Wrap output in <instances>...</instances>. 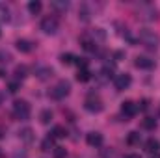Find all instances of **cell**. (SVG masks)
<instances>
[{"instance_id": "1", "label": "cell", "mask_w": 160, "mask_h": 158, "mask_svg": "<svg viewBox=\"0 0 160 158\" xmlns=\"http://www.w3.org/2000/svg\"><path fill=\"white\" fill-rule=\"evenodd\" d=\"M13 117L19 121H26L30 117V104L26 101H15L13 102Z\"/></svg>"}, {"instance_id": "2", "label": "cell", "mask_w": 160, "mask_h": 158, "mask_svg": "<svg viewBox=\"0 0 160 158\" xmlns=\"http://www.w3.org/2000/svg\"><path fill=\"white\" fill-rule=\"evenodd\" d=\"M140 41H142V45H145L147 48H157L158 47V36L153 32V30H147V28H143V30H140Z\"/></svg>"}, {"instance_id": "3", "label": "cell", "mask_w": 160, "mask_h": 158, "mask_svg": "<svg viewBox=\"0 0 160 158\" xmlns=\"http://www.w3.org/2000/svg\"><path fill=\"white\" fill-rule=\"evenodd\" d=\"M69 91H71V84H69L67 80H62V82H58V84L52 87L50 95H52V99L62 101V99H65V97L69 95Z\"/></svg>"}, {"instance_id": "4", "label": "cell", "mask_w": 160, "mask_h": 158, "mask_svg": "<svg viewBox=\"0 0 160 158\" xmlns=\"http://www.w3.org/2000/svg\"><path fill=\"white\" fill-rule=\"evenodd\" d=\"M58 28H60V24H58V19H56V17H45V19L41 21V30H43L45 34H48V36L56 34Z\"/></svg>"}, {"instance_id": "5", "label": "cell", "mask_w": 160, "mask_h": 158, "mask_svg": "<svg viewBox=\"0 0 160 158\" xmlns=\"http://www.w3.org/2000/svg\"><path fill=\"white\" fill-rule=\"evenodd\" d=\"M84 108L88 110V112H91V114H99V112H102V101L101 99H97V97H88L86 99V102H84Z\"/></svg>"}, {"instance_id": "6", "label": "cell", "mask_w": 160, "mask_h": 158, "mask_svg": "<svg viewBox=\"0 0 160 158\" xmlns=\"http://www.w3.org/2000/svg\"><path fill=\"white\" fill-rule=\"evenodd\" d=\"M130 84H132V78H130V75H127V73H121V75H118V77L114 78V86H116L118 91H125Z\"/></svg>"}, {"instance_id": "7", "label": "cell", "mask_w": 160, "mask_h": 158, "mask_svg": "<svg viewBox=\"0 0 160 158\" xmlns=\"http://www.w3.org/2000/svg\"><path fill=\"white\" fill-rule=\"evenodd\" d=\"M121 114H123L125 117H134V116L138 114V104L132 102V101L123 102V104H121Z\"/></svg>"}, {"instance_id": "8", "label": "cell", "mask_w": 160, "mask_h": 158, "mask_svg": "<svg viewBox=\"0 0 160 158\" xmlns=\"http://www.w3.org/2000/svg\"><path fill=\"white\" fill-rule=\"evenodd\" d=\"M34 73H36V77L39 80H48V78H52V75H54L52 67H48V65H36Z\"/></svg>"}, {"instance_id": "9", "label": "cell", "mask_w": 160, "mask_h": 158, "mask_svg": "<svg viewBox=\"0 0 160 158\" xmlns=\"http://www.w3.org/2000/svg\"><path fill=\"white\" fill-rule=\"evenodd\" d=\"M134 65L138 69H153L155 67V62L151 58H147V56H138L136 62H134Z\"/></svg>"}, {"instance_id": "10", "label": "cell", "mask_w": 160, "mask_h": 158, "mask_svg": "<svg viewBox=\"0 0 160 158\" xmlns=\"http://www.w3.org/2000/svg\"><path fill=\"white\" fill-rule=\"evenodd\" d=\"M86 141H88V145H91V147H101V145H102V134H99V132H89V134L86 136Z\"/></svg>"}, {"instance_id": "11", "label": "cell", "mask_w": 160, "mask_h": 158, "mask_svg": "<svg viewBox=\"0 0 160 158\" xmlns=\"http://www.w3.org/2000/svg\"><path fill=\"white\" fill-rule=\"evenodd\" d=\"M19 138H21L24 143H32V141H34V130L28 128V126H24V128L19 130Z\"/></svg>"}, {"instance_id": "12", "label": "cell", "mask_w": 160, "mask_h": 158, "mask_svg": "<svg viewBox=\"0 0 160 158\" xmlns=\"http://www.w3.org/2000/svg\"><path fill=\"white\" fill-rule=\"evenodd\" d=\"M145 151L147 153H155V155H158V151H160V141L158 140H155V138H151V140H147L145 141Z\"/></svg>"}, {"instance_id": "13", "label": "cell", "mask_w": 160, "mask_h": 158, "mask_svg": "<svg viewBox=\"0 0 160 158\" xmlns=\"http://www.w3.org/2000/svg\"><path fill=\"white\" fill-rule=\"evenodd\" d=\"M15 47L21 50V52H30L32 48H34V45L30 43L28 39H17V43H15Z\"/></svg>"}, {"instance_id": "14", "label": "cell", "mask_w": 160, "mask_h": 158, "mask_svg": "<svg viewBox=\"0 0 160 158\" xmlns=\"http://www.w3.org/2000/svg\"><path fill=\"white\" fill-rule=\"evenodd\" d=\"M142 126H143L145 130H155V128H157V119L155 117H145L142 121Z\"/></svg>"}, {"instance_id": "15", "label": "cell", "mask_w": 160, "mask_h": 158, "mask_svg": "<svg viewBox=\"0 0 160 158\" xmlns=\"http://www.w3.org/2000/svg\"><path fill=\"white\" fill-rule=\"evenodd\" d=\"M54 9H58V11H67V7H69V2H65V0H52V4H50Z\"/></svg>"}, {"instance_id": "16", "label": "cell", "mask_w": 160, "mask_h": 158, "mask_svg": "<svg viewBox=\"0 0 160 158\" xmlns=\"http://www.w3.org/2000/svg\"><path fill=\"white\" fill-rule=\"evenodd\" d=\"M60 60H62L63 65H73V63H77V56H75V54H69V52H67V54H62Z\"/></svg>"}, {"instance_id": "17", "label": "cell", "mask_w": 160, "mask_h": 158, "mask_svg": "<svg viewBox=\"0 0 160 158\" xmlns=\"http://www.w3.org/2000/svg\"><path fill=\"white\" fill-rule=\"evenodd\" d=\"M54 149V138L52 136H48V138H45L43 140V143H41V151H52Z\"/></svg>"}, {"instance_id": "18", "label": "cell", "mask_w": 160, "mask_h": 158, "mask_svg": "<svg viewBox=\"0 0 160 158\" xmlns=\"http://www.w3.org/2000/svg\"><path fill=\"white\" fill-rule=\"evenodd\" d=\"M89 15H91V13H89V7H88L86 4H82L80 9H78V17L84 21V22H88V21H89Z\"/></svg>"}, {"instance_id": "19", "label": "cell", "mask_w": 160, "mask_h": 158, "mask_svg": "<svg viewBox=\"0 0 160 158\" xmlns=\"http://www.w3.org/2000/svg\"><path fill=\"white\" fill-rule=\"evenodd\" d=\"M41 2L39 0H32V2H28V11L32 13V15H36V13H39L41 11Z\"/></svg>"}, {"instance_id": "20", "label": "cell", "mask_w": 160, "mask_h": 158, "mask_svg": "<svg viewBox=\"0 0 160 158\" xmlns=\"http://www.w3.org/2000/svg\"><path fill=\"white\" fill-rule=\"evenodd\" d=\"M65 136H67V132H65L63 126H54L52 128V138L54 140H60V138H65Z\"/></svg>"}, {"instance_id": "21", "label": "cell", "mask_w": 160, "mask_h": 158, "mask_svg": "<svg viewBox=\"0 0 160 158\" xmlns=\"http://www.w3.org/2000/svg\"><path fill=\"white\" fill-rule=\"evenodd\" d=\"M39 121L43 125H48V123L52 121V112H50V110H43L39 114Z\"/></svg>"}, {"instance_id": "22", "label": "cell", "mask_w": 160, "mask_h": 158, "mask_svg": "<svg viewBox=\"0 0 160 158\" xmlns=\"http://www.w3.org/2000/svg\"><path fill=\"white\" fill-rule=\"evenodd\" d=\"M89 78H91V73H89L88 69H80L78 75H77V80H78V82H88Z\"/></svg>"}, {"instance_id": "23", "label": "cell", "mask_w": 160, "mask_h": 158, "mask_svg": "<svg viewBox=\"0 0 160 158\" xmlns=\"http://www.w3.org/2000/svg\"><path fill=\"white\" fill-rule=\"evenodd\" d=\"M52 156L54 158H65L67 156L65 147H54V149H52Z\"/></svg>"}, {"instance_id": "24", "label": "cell", "mask_w": 160, "mask_h": 158, "mask_svg": "<svg viewBox=\"0 0 160 158\" xmlns=\"http://www.w3.org/2000/svg\"><path fill=\"white\" fill-rule=\"evenodd\" d=\"M82 47H84L88 52H95V50H97V45H95L93 41H89V39H84V41H82Z\"/></svg>"}, {"instance_id": "25", "label": "cell", "mask_w": 160, "mask_h": 158, "mask_svg": "<svg viewBox=\"0 0 160 158\" xmlns=\"http://www.w3.org/2000/svg\"><path fill=\"white\" fill-rule=\"evenodd\" d=\"M0 19L2 21H9V9L6 4H0Z\"/></svg>"}, {"instance_id": "26", "label": "cell", "mask_w": 160, "mask_h": 158, "mask_svg": "<svg viewBox=\"0 0 160 158\" xmlns=\"http://www.w3.org/2000/svg\"><path fill=\"white\" fill-rule=\"evenodd\" d=\"M26 73H28V69H26L24 65H19V67L15 69V77H17V80L24 78V77H26Z\"/></svg>"}, {"instance_id": "27", "label": "cell", "mask_w": 160, "mask_h": 158, "mask_svg": "<svg viewBox=\"0 0 160 158\" xmlns=\"http://www.w3.org/2000/svg\"><path fill=\"white\" fill-rule=\"evenodd\" d=\"M127 141H128L130 145H136V143H140V134H138V132H130Z\"/></svg>"}, {"instance_id": "28", "label": "cell", "mask_w": 160, "mask_h": 158, "mask_svg": "<svg viewBox=\"0 0 160 158\" xmlns=\"http://www.w3.org/2000/svg\"><path fill=\"white\" fill-rule=\"evenodd\" d=\"M93 37H97V39H104V37H106V34L102 32V28H95V32H93Z\"/></svg>"}, {"instance_id": "29", "label": "cell", "mask_w": 160, "mask_h": 158, "mask_svg": "<svg viewBox=\"0 0 160 158\" xmlns=\"http://www.w3.org/2000/svg\"><path fill=\"white\" fill-rule=\"evenodd\" d=\"M8 89H9V93L19 91V82H9V84H8Z\"/></svg>"}, {"instance_id": "30", "label": "cell", "mask_w": 160, "mask_h": 158, "mask_svg": "<svg viewBox=\"0 0 160 158\" xmlns=\"http://www.w3.org/2000/svg\"><path fill=\"white\" fill-rule=\"evenodd\" d=\"M0 58H2V60H0L2 63H8V62L11 60V54H9V52H0Z\"/></svg>"}, {"instance_id": "31", "label": "cell", "mask_w": 160, "mask_h": 158, "mask_svg": "<svg viewBox=\"0 0 160 158\" xmlns=\"http://www.w3.org/2000/svg\"><path fill=\"white\" fill-rule=\"evenodd\" d=\"M26 156H28V155H26V151H15L11 158H26Z\"/></svg>"}, {"instance_id": "32", "label": "cell", "mask_w": 160, "mask_h": 158, "mask_svg": "<svg viewBox=\"0 0 160 158\" xmlns=\"http://www.w3.org/2000/svg\"><path fill=\"white\" fill-rule=\"evenodd\" d=\"M112 156H114L112 151H110V153H108V151H102V158H112Z\"/></svg>"}, {"instance_id": "33", "label": "cell", "mask_w": 160, "mask_h": 158, "mask_svg": "<svg viewBox=\"0 0 160 158\" xmlns=\"http://www.w3.org/2000/svg\"><path fill=\"white\" fill-rule=\"evenodd\" d=\"M125 158H142V156H140V155H127Z\"/></svg>"}, {"instance_id": "34", "label": "cell", "mask_w": 160, "mask_h": 158, "mask_svg": "<svg viewBox=\"0 0 160 158\" xmlns=\"http://www.w3.org/2000/svg\"><path fill=\"white\" fill-rule=\"evenodd\" d=\"M151 158H160V155H155V156H151Z\"/></svg>"}, {"instance_id": "35", "label": "cell", "mask_w": 160, "mask_h": 158, "mask_svg": "<svg viewBox=\"0 0 160 158\" xmlns=\"http://www.w3.org/2000/svg\"><path fill=\"white\" fill-rule=\"evenodd\" d=\"M0 102H2V95H0Z\"/></svg>"}, {"instance_id": "36", "label": "cell", "mask_w": 160, "mask_h": 158, "mask_svg": "<svg viewBox=\"0 0 160 158\" xmlns=\"http://www.w3.org/2000/svg\"><path fill=\"white\" fill-rule=\"evenodd\" d=\"M0 155H2V153H0Z\"/></svg>"}]
</instances>
